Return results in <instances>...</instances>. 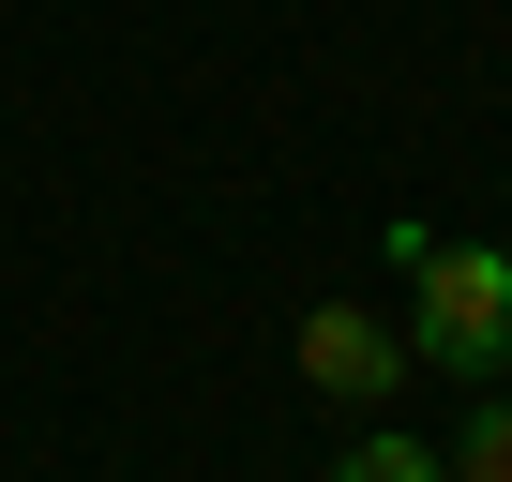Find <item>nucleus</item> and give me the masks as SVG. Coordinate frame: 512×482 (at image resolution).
<instances>
[{
	"label": "nucleus",
	"mask_w": 512,
	"mask_h": 482,
	"mask_svg": "<svg viewBox=\"0 0 512 482\" xmlns=\"http://www.w3.org/2000/svg\"><path fill=\"white\" fill-rule=\"evenodd\" d=\"M392 257H407V362L497 377L512 362V257L497 241H437V226H392Z\"/></svg>",
	"instance_id": "nucleus-1"
},
{
	"label": "nucleus",
	"mask_w": 512,
	"mask_h": 482,
	"mask_svg": "<svg viewBox=\"0 0 512 482\" xmlns=\"http://www.w3.org/2000/svg\"><path fill=\"white\" fill-rule=\"evenodd\" d=\"M302 377H317L332 407H392V392H407V332H377L362 302H317V317H302Z\"/></svg>",
	"instance_id": "nucleus-2"
},
{
	"label": "nucleus",
	"mask_w": 512,
	"mask_h": 482,
	"mask_svg": "<svg viewBox=\"0 0 512 482\" xmlns=\"http://www.w3.org/2000/svg\"><path fill=\"white\" fill-rule=\"evenodd\" d=\"M437 467H452V482H512V392H482V407H467V437H452Z\"/></svg>",
	"instance_id": "nucleus-3"
},
{
	"label": "nucleus",
	"mask_w": 512,
	"mask_h": 482,
	"mask_svg": "<svg viewBox=\"0 0 512 482\" xmlns=\"http://www.w3.org/2000/svg\"><path fill=\"white\" fill-rule=\"evenodd\" d=\"M332 482H452V467H437V437H347Z\"/></svg>",
	"instance_id": "nucleus-4"
}]
</instances>
